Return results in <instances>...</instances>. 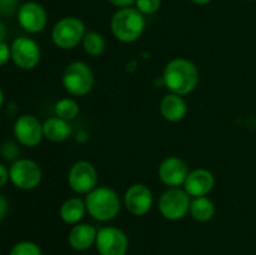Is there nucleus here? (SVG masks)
Listing matches in <instances>:
<instances>
[{"instance_id":"nucleus-25","label":"nucleus","mask_w":256,"mask_h":255,"mask_svg":"<svg viewBox=\"0 0 256 255\" xmlns=\"http://www.w3.org/2000/svg\"><path fill=\"white\" fill-rule=\"evenodd\" d=\"M0 154L8 160H16L18 155H19L18 145L12 142H5L0 148Z\"/></svg>"},{"instance_id":"nucleus-11","label":"nucleus","mask_w":256,"mask_h":255,"mask_svg":"<svg viewBox=\"0 0 256 255\" xmlns=\"http://www.w3.org/2000/svg\"><path fill=\"white\" fill-rule=\"evenodd\" d=\"M12 132H14V136L18 142L26 148L36 146L44 138L42 124L36 116L30 114H25L18 118L14 122Z\"/></svg>"},{"instance_id":"nucleus-17","label":"nucleus","mask_w":256,"mask_h":255,"mask_svg":"<svg viewBox=\"0 0 256 255\" xmlns=\"http://www.w3.org/2000/svg\"><path fill=\"white\" fill-rule=\"evenodd\" d=\"M160 112L168 122H178L185 118L188 112V104L182 95L169 94L164 95L160 102Z\"/></svg>"},{"instance_id":"nucleus-16","label":"nucleus","mask_w":256,"mask_h":255,"mask_svg":"<svg viewBox=\"0 0 256 255\" xmlns=\"http://www.w3.org/2000/svg\"><path fill=\"white\" fill-rule=\"evenodd\" d=\"M98 230L92 225L79 222L72 228L68 235V242L78 252H85L90 249L96 242Z\"/></svg>"},{"instance_id":"nucleus-30","label":"nucleus","mask_w":256,"mask_h":255,"mask_svg":"<svg viewBox=\"0 0 256 255\" xmlns=\"http://www.w3.org/2000/svg\"><path fill=\"white\" fill-rule=\"evenodd\" d=\"M9 180V169L0 162V188L4 186Z\"/></svg>"},{"instance_id":"nucleus-24","label":"nucleus","mask_w":256,"mask_h":255,"mask_svg":"<svg viewBox=\"0 0 256 255\" xmlns=\"http://www.w3.org/2000/svg\"><path fill=\"white\" fill-rule=\"evenodd\" d=\"M135 8L144 15H152L162 6V0H135Z\"/></svg>"},{"instance_id":"nucleus-19","label":"nucleus","mask_w":256,"mask_h":255,"mask_svg":"<svg viewBox=\"0 0 256 255\" xmlns=\"http://www.w3.org/2000/svg\"><path fill=\"white\" fill-rule=\"evenodd\" d=\"M86 212L85 200L80 199V198H70L62 202L59 214L62 222L70 225H75L79 224L84 219Z\"/></svg>"},{"instance_id":"nucleus-23","label":"nucleus","mask_w":256,"mask_h":255,"mask_svg":"<svg viewBox=\"0 0 256 255\" xmlns=\"http://www.w3.org/2000/svg\"><path fill=\"white\" fill-rule=\"evenodd\" d=\"M9 255H42V249L34 242H19L10 249Z\"/></svg>"},{"instance_id":"nucleus-26","label":"nucleus","mask_w":256,"mask_h":255,"mask_svg":"<svg viewBox=\"0 0 256 255\" xmlns=\"http://www.w3.org/2000/svg\"><path fill=\"white\" fill-rule=\"evenodd\" d=\"M19 10L18 0H0V15L9 16Z\"/></svg>"},{"instance_id":"nucleus-29","label":"nucleus","mask_w":256,"mask_h":255,"mask_svg":"<svg viewBox=\"0 0 256 255\" xmlns=\"http://www.w3.org/2000/svg\"><path fill=\"white\" fill-rule=\"evenodd\" d=\"M8 210H9V202L4 195L0 194V222L6 216Z\"/></svg>"},{"instance_id":"nucleus-10","label":"nucleus","mask_w":256,"mask_h":255,"mask_svg":"<svg viewBox=\"0 0 256 255\" xmlns=\"http://www.w3.org/2000/svg\"><path fill=\"white\" fill-rule=\"evenodd\" d=\"M68 182L72 190L76 194H88L96 188L98 172L92 162L79 160L70 168L68 174Z\"/></svg>"},{"instance_id":"nucleus-1","label":"nucleus","mask_w":256,"mask_h":255,"mask_svg":"<svg viewBox=\"0 0 256 255\" xmlns=\"http://www.w3.org/2000/svg\"><path fill=\"white\" fill-rule=\"evenodd\" d=\"M162 82L170 92L185 96L196 89L199 84V70L189 59L175 58L165 65Z\"/></svg>"},{"instance_id":"nucleus-2","label":"nucleus","mask_w":256,"mask_h":255,"mask_svg":"<svg viewBox=\"0 0 256 255\" xmlns=\"http://www.w3.org/2000/svg\"><path fill=\"white\" fill-rule=\"evenodd\" d=\"M145 26V15L135 6L118 9L110 20L112 35L122 42H136L144 32Z\"/></svg>"},{"instance_id":"nucleus-15","label":"nucleus","mask_w":256,"mask_h":255,"mask_svg":"<svg viewBox=\"0 0 256 255\" xmlns=\"http://www.w3.org/2000/svg\"><path fill=\"white\" fill-rule=\"evenodd\" d=\"M215 186V178L212 172L199 168L189 172L184 182V190L192 198L206 196Z\"/></svg>"},{"instance_id":"nucleus-8","label":"nucleus","mask_w":256,"mask_h":255,"mask_svg":"<svg viewBox=\"0 0 256 255\" xmlns=\"http://www.w3.org/2000/svg\"><path fill=\"white\" fill-rule=\"evenodd\" d=\"M12 60L19 69L32 70L38 66L42 58L40 46L29 36H19L10 45Z\"/></svg>"},{"instance_id":"nucleus-5","label":"nucleus","mask_w":256,"mask_h":255,"mask_svg":"<svg viewBox=\"0 0 256 255\" xmlns=\"http://www.w3.org/2000/svg\"><path fill=\"white\" fill-rule=\"evenodd\" d=\"M86 34L84 22L76 16H65L55 22L52 29V40L62 50L74 49Z\"/></svg>"},{"instance_id":"nucleus-4","label":"nucleus","mask_w":256,"mask_h":255,"mask_svg":"<svg viewBox=\"0 0 256 255\" xmlns=\"http://www.w3.org/2000/svg\"><path fill=\"white\" fill-rule=\"evenodd\" d=\"M62 86L72 96H84L94 88V72L84 62H72L62 72Z\"/></svg>"},{"instance_id":"nucleus-27","label":"nucleus","mask_w":256,"mask_h":255,"mask_svg":"<svg viewBox=\"0 0 256 255\" xmlns=\"http://www.w3.org/2000/svg\"><path fill=\"white\" fill-rule=\"evenodd\" d=\"M10 59H12V50H10V45H8L5 42H0V66L6 64Z\"/></svg>"},{"instance_id":"nucleus-34","label":"nucleus","mask_w":256,"mask_h":255,"mask_svg":"<svg viewBox=\"0 0 256 255\" xmlns=\"http://www.w3.org/2000/svg\"><path fill=\"white\" fill-rule=\"evenodd\" d=\"M249 2H254V0H249Z\"/></svg>"},{"instance_id":"nucleus-31","label":"nucleus","mask_w":256,"mask_h":255,"mask_svg":"<svg viewBox=\"0 0 256 255\" xmlns=\"http://www.w3.org/2000/svg\"><path fill=\"white\" fill-rule=\"evenodd\" d=\"M8 35V30H6V26L4 25V22L0 20V42H2L5 40V38H6Z\"/></svg>"},{"instance_id":"nucleus-20","label":"nucleus","mask_w":256,"mask_h":255,"mask_svg":"<svg viewBox=\"0 0 256 255\" xmlns=\"http://www.w3.org/2000/svg\"><path fill=\"white\" fill-rule=\"evenodd\" d=\"M189 214L199 222H206L215 215V205L208 196L194 198L190 204Z\"/></svg>"},{"instance_id":"nucleus-6","label":"nucleus","mask_w":256,"mask_h":255,"mask_svg":"<svg viewBox=\"0 0 256 255\" xmlns=\"http://www.w3.org/2000/svg\"><path fill=\"white\" fill-rule=\"evenodd\" d=\"M9 179L18 189L34 190L42 182V168L32 159H16L9 168Z\"/></svg>"},{"instance_id":"nucleus-32","label":"nucleus","mask_w":256,"mask_h":255,"mask_svg":"<svg viewBox=\"0 0 256 255\" xmlns=\"http://www.w3.org/2000/svg\"><path fill=\"white\" fill-rule=\"evenodd\" d=\"M190 2H194V4H196V5H206V4H209L212 0H190Z\"/></svg>"},{"instance_id":"nucleus-7","label":"nucleus","mask_w":256,"mask_h":255,"mask_svg":"<svg viewBox=\"0 0 256 255\" xmlns=\"http://www.w3.org/2000/svg\"><path fill=\"white\" fill-rule=\"evenodd\" d=\"M190 195L180 188H169L159 199V212L166 220L176 222L189 214L192 199Z\"/></svg>"},{"instance_id":"nucleus-9","label":"nucleus","mask_w":256,"mask_h":255,"mask_svg":"<svg viewBox=\"0 0 256 255\" xmlns=\"http://www.w3.org/2000/svg\"><path fill=\"white\" fill-rule=\"evenodd\" d=\"M95 245L100 255H126L129 239L119 228L104 226L98 230Z\"/></svg>"},{"instance_id":"nucleus-21","label":"nucleus","mask_w":256,"mask_h":255,"mask_svg":"<svg viewBox=\"0 0 256 255\" xmlns=\"http://www.w3.org/2000/svg\"><path fill=\"white\" fill-rule=\"evenodd\" d=\"M82 42L85 52L90 56H99L105 50L104 36L98 32H86Z\"/></svg>"},{"instance_id":"nucleus-22","label":"nucleus","mask_w":256,"mask_h":255,"mask_svg":"<svg viewBox=\"0 0 256 255\" xmlns=\"http://www.w3.org/2000/svg\"><path fill=\"white\" fill-rule=\"evenodd\" d=\"M54 110L56 116L70 122V120H74L79 114V104L76 100L72 98H62L59 102H56Z\"/></svg>"},{"instance_id":"nucleus-3","label":"nucleus","mask_w":256,"mask_h":255,"mask_svg":"<svg viewBox=\"0 0 256 255\" xmlns=\"http://www.w3.org/2000/svg\"><path fill=\"white\" fill-rule=\"evenodd\" d=\"M86 212L98 222H110L120 212V199L115 190L109 186H99L88 192L85 198Z\"/></svg>"},{"instance_id":"nucleus-28","label":"nucleus","mask_w":256,"mask_h":255,"mask_svg":"<svg viewBox=\"0 0 256 255\" xmlns=\"http://www.w3.org/2000/svg\"><path fill=\"white\" fill-rule=\"evenodd\" d=\"M112 5L116 6L118 9H122V8L134 6L135 0H108Z\"/></svg>"},{"instance_id":"nucleus-12","label":"nucleus","mask_w":256,"mask_h":255,"mask_svg":"<svg viewBox=\"0 0 256 255\" xmlns=\"http://www.w3.org/2000/svg\"><path fill=\"white\" fill-rule=\"evenodd\" d=\"M18 22L29 34H38L46 28L48 12L38 2H26L19 6L16 12Z\"/></svg>"},{"instance_id":"nucleus-14","label":"nucleus","mask_w":256,"mask_h":255,"mask_svg":"<svg viewBox=\"0 0 256 255\" xmlns=\"http://www.w3.org/2000/svg\"><path fill=\"white\" fill-rule=\"evenodd\" d=\"M158 174L162 184L169 188H179L180 185H184L189 174V166L182 158L169 156L160 162Z\"/></svg>"},{"instance_id":"nucleus-33","label":"nucleus","mask_w":256,"mask_h":255,"mask_svg":"<svg viewBox=\"0 0 256 255\" xmlns=\"http://www.w3.org/2000/svg\"><path fill=\"white\" fill-rule=\"evenodd\" d=\"M4 99H5L4 92H2V89L0 88V108H2V104H4Z\"/></svg>"},{"instance_id":"nucleus-18","label":"nucleus","mask_w":256,"mask_h":255,"mask_svg":"<svg viewBox=\"0 0 256 255\" xmlns=\"http://www.w3.org/2000/svg\"><path fill=\"white\" fill-rule=\"evenodd\" d=\"M42 132L44 138L52 142H62L72 135V126L69 122L59 116L48 118L42 122Z\"/></svg>"},{"instance_id":"nucleus-13","label":"nucleus","mask_w":256,"mask_h":255,"mask_svg":"<svg viewBox=\"0 0 256 255\" xmlns=\"http://www.w3.org/2000/svg\"><path fill=\"white\" fill-rule=\"evenodd\" d=\"M154 196L146 185L132 184L128 188L124 195V204L128 212L135 216H142L148 214L152 206Z\"/></svg>"}]
</instances>
